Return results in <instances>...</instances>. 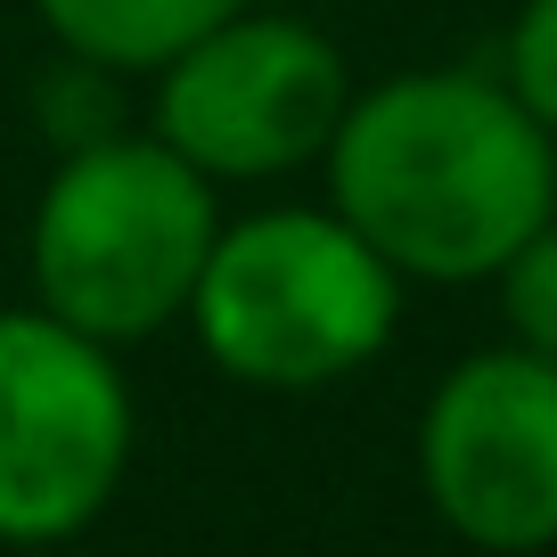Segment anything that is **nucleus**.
Segmentation results:
<instances>
[{
  "instance_id": "nucleus-1",
  "label": "nucleus",
  "mask_w": 557,
  "mask_h": 557,
  "mask_svg": "<svg viewBox=\"0 0 557 557\" xmlns=\"http://www.w3.org/2000/svg\"><path fill=\"white\" fill-rule=\"evenodd\" d=\"M329 206L401 278H492L557 213L549 123L508 83L418 66L352 90L329 157Z\"/></svg>"
},
{
  "instance_id": "nucleus-2",
  "label": "nucleus",
  "mask_w": 557,
  "mask_h": 557,
  "mask_svg": "<svg viewBox=\"0 0 557 557\" xmlns=\"http://www.w3.org/2000/svg\"><path fill=\"white\" fill-rule=\"evenodd\" d=\"M222 238V189L157 132H90L50 164L25 230L34 304L99 345H139L189 320Z\"/></svg>"
},
{
  "instance_id": "nucleus-3",
  "label": "nucleus",
  "mask_w": 557,
  "mask_h": 557,
  "mask_svg": "<svg viewBox=\"0 0 557 557\" xmlns=\"http://www.w3.org/2000/svg\"><path fill=\"white\" fill-rule=\"evenodd\" d=\"M401 271L336 206H262L222 222L189 296V336L230 385L320 394L394 345Z\"/></svg>"
},
{
  "instance_id": "nucleus-4",
  "label": "nucleus",
  "mask_w": 557,
  "mask_h": 557,
  "mask_svg": "<svg viewBox=\"0 0 557 557\" xmlns=\"http://www.w3.org/2000/svg\"><path fill=\"white\" fill-rule=\"evenodd\" d=\"M139 410L115 345L0 304V549H58L115 508Z\"/></svg>"
},
{
  "instance_id": "nucleus-5",
  "label": "nucleus",
  "mask_w": 557,
  "mask_h": 557,
  "mask_svg": "<svg viewBox=\"0 0 557 557\" xmlns=\"http://www.w3.org/2000/svg\"><path fill=\"white\" fill-rule=\"evenodd\" d=\"M148 132L173 139L213 189H262L329 157L352 99V66L320 25L287 9L222 17L173 66L148 74Z\"/></svg>"
},
{
  "instance_id": "nucleus-6",
  "label": "nucleus",
  "mask_w": 557,
  "mask_h": 557,
  "mask_svg": "<svg viewBox=\"0 0 557 557\" xmlns=\"http://www.w3.org/2000/svg\"><path fill=\"white\" fill-rule=\"evenodd\" d=\"M418 492L468 549L557 541V361L524 345L468 352L418 410Z\"/></svg>"
},
{
  "instance_id": "nucleus-7",
  "label": "nucleus",
  "mask_w": 557,
  "mask_h": 557,
  "mask_svg": "<svg viewBox=\"0 0 557 557\" xmlns=\"http://www.w3.org/2000/svg\"><path fill=\"white\" fill-rule=\"evenodd\" d=\"M238 9L246 0H34L50 50L90 74H157Z\"/></svg>"
},
{
  "instance_id": "nucleus-8",
  "label": "nucleus",
  "mask_w": 557,
  "mask_h": 557,
  "mask_svg": "<svg viewBox=\"0 0 557 557\" xmlns=\"http://www.w3.org/2000/svg\"><path fill=\"white\" fill-rule=\"evenodd\" d=\"M492 278H500L508 345H524V352H541V361H557V213H549V222H541Z\"/></svg>"
},
{
  "instance_id": "nucleus-9",
  "label": "nucleus",
  "mask_w": 557,
  "mask_h": 557,
  "mask_svg": "<svg viewBox=\"0 0 557 557\" xmlns=\"http://www.w3.org/2000/svg\"><path fill=\"white\" fill-rule=\"evenodd\" d=\"M508 90H517L524 107H533L541 123H549L557 139V0H524L517 25H508Z\"/></svg>"
}]
</instances>
